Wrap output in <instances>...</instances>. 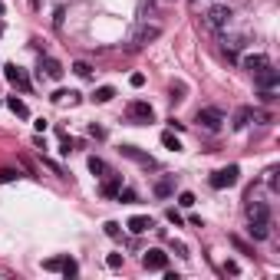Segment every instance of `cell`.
<instances>
[{
	"label": "cell",
	"instance_id": "obj_31",
	"mask_svg": "<svg viewBox=\"0 0 280 280\" xmlns=\"http://www.w3.org/2000/svg\"><path fill=\"white\" fill-rule=\"evenodd\" d=\"M116 198H119V201H125V205H129V201H135V194H132V191H122V188H119V194H116Z\"/></svg>",
	"mask_w": 280,
	"mask_h": 280
},
{
	"label": "cell",
	"instance_id": "obj_4",
	"mask_svg": "<svg viewBox=\"0 0 280 280\" xmlns=\"http://www.w3.org/2000/svg\"><path fill=\"white\" fill-rule=\"evenodd\" d=\"M194 122H198L201 129H208V132H221L224 112L221 109H198V119H194Z\"/></svg>",
	"mask_w": 280,
	"mask_h": 280
},
{
	"label": "cell",
	"instance_id": "obj_21",
	"mask_svg": "<svg viewBox=\"0 0 280 280\" xmlns=\"http://www.w3.org/2000/svg\"><path fill=\"white\" fill-rule=\"evenodd\" d=\"M172 191H175V181H172V178H162V181L155 185V194H158V198H168Z\"/></svg>",
	"mask_w": 280,
	"mask_h": 280
},
{
	"label": "cell",
	"instance_id": "obj_5",
	"mask_svg": "<svg viewBox=\"0 0 280 280\" xmlns=\"http://www.w3.org/2000/svg\"><path fill=\"white\" fill-rule=\"evenodd\" d=\"M254 82L264 89V93H274V86L280 82V73H277L274 66H264L261 73H254Z\"/></svg>",
	"mask_w": 280,
	"mask_h": 280
},
{
	"label": "cell",
	"instance_id": "obj_24",
	"mask_svg": "<svg viewBox=\"0 0 280 280\" xmlns=\"http://www.w3.org/2000/svg\"><path fill=\"white\" fill-rule=\"evenodd\" d=\"M178 205H181V208H191V205H194V194H191V191H181V194H178Z\"/></svg>",
	"mask_w": 280,
	"mask_h": 280
},
{
	"label": "cell",
	"instance_id": "obj_18",
	"mask_svg": "<svg viewBox=\"0 0 280 280\" xmlns=\"http://www.w3.org/2000/svg\"><path fill=\"white\" fill-rule=\"evenodd\" d=\"M162 145H165L168 152H181V138L172 135V132H162Z\"/></svg>",
	"mask_w": 280,
	"mask_h": 280
},
{
	"label": "cell",
	"instance_id": "obj_25",
	"mask_svg": "<svg viewBox=\"0 0 280 280\" xmlns=\"http://www.w3.org/2000/svg\"><path fill=\"white\" fill-rule=\"evenodd\" d=\"M106 234L109 237H122V228H119L116 221H106Z\"/></svg>",
	"mask_w": 280,
	"mask_h": 280
},
{
	"label": "cell",
	"instance_id": "obj_27",
	"mask_svg": "<svg viewBox=\"0 0 280 280\" xmlns=\"http://www.w3.org/2000/svg\"><path fill=\"white\" fill-rule=\"evenodd\" d=\"M224 274L237 277V274H241V264H237V261H228V264H224Z\"/></svg>",
	"mask_w": 280,
	"mask_h": 280
},
{
	"label": "cell",
	"instance_id": "obj_19",
	"mask_svg": "<svg viewBox=\"0 0 280 280\" xmlns=\"http://www.w3.org/2000/svg\"><path fill=\"white\" fill-rule=\"evenodd\" d=\"M60 270H63L66 277H76V274H79V264H76L73 257H63V261H60Z\"/></svg>",
	"mask_w": 280,
	"mask_h": 280
},
{
	"label": "cell",
	"instance_id": "obj_33",
	"mask_svg": "<svg viewBox=\"0 0 280 280\" xmlns=\"http://www.w3.org/2000/svg\"><path fill=\"white\" fill-rule=\"evenodd\" d=\"M0 17H4V0H0Z\"/></svg>",
	"mask_w": 280,
	"mask_h": 280
},
{
	"label": "cell",
	"instance_id": "obj_15",
	"mask_svg": "<svg viewBox=\"0 0 280 280\" xmlns=\"http://www.w3.org/2000/svg\"><path fill=\"white\" fill-rule=\"evenodd\" d=\"M40 69H46V76H50V79H60V76H63V66L53 60V56H46V60H43V66H40Z\"/></svg>",
	"mask_w": 280,
	"mask_h": 280
},
{
	"label": "cell",
	"instance_id": "obj_10",
	"mask_svg": "<svg viewBox=\"0 0 280 280\" xmlns=\"http://www.w3.org/2000/svg\"><path fill=\"white\" fill-rule=\"evenodd\" d=\"M264 66H270V60H267L264 53H250V56H244V69H247L250 76H254V73H261Z\"/></svg>",
	"mask_w": 280,
	"mask_h": 280
},
{
	"label": "cell",
	"instance_id": "obj_22",
	"mask_svg": "<svg viewBox=\"0 0 280 280\" xmlns=\"http://www.w3.org/2000/svg\"><path fill=\"white\" fill-rule=\"evenodd\" d=\"M112 96H116V89H112V86H99V89H96V96H93V99H96V102H109Z\"/></svg>",
	"mask_w": 280,
	"mask_h": 280
},
{
	"label": "cell",
	"instance_id": "obj_2",
	"mask_svg": "<svg viewBox=\"0 0 280 280\" xmlns=\"http://www.w3.org/2000/svg\"><path fill=\"white\" fill-rule=\"evenodd\" d=\"M231 17H234V10L224 7V4H218V7H211V10L205 13V23L211 26V30H224V26L231 23Z\"/></svg>",
	"mask_w": 280,
	"mask_h": 280
},
{
	"label": "cell",
	"instance_id": "obj_20",
	"mask_svg": "<svg viewBox=\"0 0 280 280\" xmlns=\"http://www.w3.org/2000/svg\"><path fill=\"white\" fill-rule=\"evenodd\" d=\"M53 102H69V106H76V102H79V93H66V89H60V93H53Z\"/></svg>",
	"mask_w": 280,
	"mask_h": 280
},
{
	"label": "cell",
	"instance_id": "obj_9",
	"mask_svg": "<svg viewBox=\"0 0 280 280\" xmlns=\"http://www.w3.org/2000/svg\"><path fill=\"white\" fill-rule=\"evenodd\" d=\"M125 228H129L132 234H145V231H152V228H155V221H152L149 214H132V218L125 221Z\"/></svg>",
	"mask_w": 280,
	"mask_h": 280
},
{
	"label": "cell",
	"instance_id": "obj_23",
	"mask_svg": "<svg viewBox=\"0 0 280 280\" xmlns=\"http://www.w3.org/2000/svg\"><path fill=\"white\" fill-rule=\"evenodd\" d=\"M73 73H76V76H82V79H89V76H93V66L79 60V63H73Z\"/></svg>",
	"mask_w": 280,
	"mask_h": 280
},
{
	"label": "cell",
	"instance_id": "obj_30",
	"mask_svg": "<svg viewBox=\"0 0 280 280\" xmlns=\"http://www.w3.org/2000/svg\"><path fill=\"white\" fill-rule=\"evenodd\" d=\"M231 244H234V247H237V250H244V254H250V247H247V244H244V241H241V237H231ZM250 257H254V254H250Z\"/></svg>",
	"mask_w": 280,
	"mask_h": 280
},
{
	"label": "cell",
	"instance_id": "obj_12",
	"mask_svg": "<svg viewBox=\"0 0 280 280\" xmlns=\"http://www.w3.org/2000/svg\"><path fill=\"white\" fill-rule=\"evenodd\" d=\"M158 26H142V30L135 33V46H145V43H152V40H158Z\"/></svg>",
	"mask_w": 280,
	"mask_h": 280
},
{
	"label": "cell",
	"instance_id": "obj_3",
	"mask_svg": "<svg viewBox=\"0 0 280 280\" xmlns=\"http://www.w3.org/2000/svg\"><path fill=\"white\" fill-rule=\"evenodd\" d=\"M237 178H241V168L237 165H228V168H218V172L211 175V188H231V185H237Z\"/></svg>",
	"mask_w": 280,
	"mask_h": 280
},
{
	"label": "cell",
	"instance_id": "obj_1",
	"mask_svg": "<svg viewBox=\"0 0 280 280\" xmlns=\"http://www.w3.org/2000/svg\"><path fill=\"white\" fill-rule=\"evenodd\" d=\"M247 234L254 237V241L270 237V208L264 205V201H254V205L247 208Z\"/></svg>",
	"mask_w": 280,
	"mask_h": 280
},
{
	"label": "cell",
	"instance_id": "obj_16",
	"mask_svg": "<svg viewBox=\"0 0 280 280\" xmlns=\"http://www.w3.org/2000/svg\"><path fill=\"white\" fill-rule=\"evenodd\" d=\"M122 155L135 158V162H142V165H152V158H149V155H142V152H138L135 145H122Z\"/></svg>",
	"mask_w": 280,
	"mask_h": 280
},
{
	"label": "cell",
	"instance_id": "obj_34",
	"mask_svg": "<svg viewBox=\"0 0 280 280\" xmlns=\"http://www.w3.org/2000/svg\"><path fill=\"white\" fill-rule=\"evenodd\" d=\"M188 4H198V0H188Z\"/></svg>",
	"mask_w": 280,
	"mask_h": 280
},
{
	"label": "cell",
	"instance_id": "obj_26",
	"mask_svg": "<svg viewBox=\"0 0 280 280\" xmlns=\"http://www.w3.org/2000/svg\"><path fill=\"white\" fill-rule=\"evenodd\" d=\"M13 178H17L13 168H0V185H7V181H13Z\"/></svg>",
	"mask_w": 280,
	"mask_h": 280
},
{
	"label": "cell",
	"instance_id": "obj_11",
	"mask_svg": "<svg viewBox=\"0 0 280 280\" xmlns=\"http://www.w3.org/2000/svg\"><path fill=\"white\" fill-rule=\"evenodd\" d=\"M7 109H10L13 116H20V119H30V106H26L23 99H17V96H7Z\"/></svg>",
	"mask_w": 280,
	"mask_h": 280
},
{
	"label": "cell",
	"instance_id": "obj_7",
	"mask_svg": "<svg viewBox=\"0 0 280 280\" xmlns=\"http://www.w3.org/2000/svg\"><path fill=\"white\" fill-rule=\"evenodd\" d=\"M142 267H145V270H165V267H168V254H165V250H158V247L145 250Z\"/></svg>",
	"mask_w": 280,
	"mask_h": 280
},
{
	"label": "cell",
	"instance_id": "obj_8",
	"mask_svg": "<svg viewBox=\"0 0 280 280\" xmlns=\"http://www.w3.org/2000/svg\"><path fill=\"white\" fill-rule=\"evenodd\" d=\"M4 76H7V82H13L17 89L30 93V79H26V73H23V69H17V66H4Z\"/></svg>",
	"mask_w": 280,
	"mask_h": 280
},
{
	"label": "cell",
	"instance_id": "obj_13",
	"mask_svg": "<svg viewBox=\"0 0 280 280\" xmlns=\"http://www.w3.org/2000/svg\"><path fill=\"white\" fill-rule=\"evenodd\" d=\"M250 119H254V109H250V106H241V109L234 112V129H247Z\"/></svg>",
	"mask_w": 280,
	"mask_h": 280
},
{
	"label": "cell",
	"instance_id": "obj_28",
	"mask_svg": "<svg viewBox=\"0 0 280 280\" xmlns=\"http://www.w3.org/2000/svg\"><path fill=\"white\" fill-rule=\"evenodd\" d=\"M106 264H109L112 270H119V267H122V254H109V257H106Z\"/></svg>",
	"mask_w": 280,
	"mask_h": 280
},
{
	"label": "cell",
	"instance_id": "obj_32",
	"mask_svg": "<svg viewBox=\"0 0 280 280\" xmlns=\"http://www.w3.org/2000/svg\"><path fill=\"white\" fill-rule=\"evenodd\" d=\"M165 218H168V221H172V224H175V228H178V224H181V214H178V211H175V208H172V211H168V214H165Z\"/></svg>",
	"mask_w": 280,
	"mask_h": 280
},
{
	"label": "cell",
	"instance_id": "obj_6",
	"mask_svg": "<svg viewBox=\"0 0 280 280\" xmlns=\"http://www.w3.org/2000/svg\"><path fill=\"white\" fill-rule=\"evenodd\" d=\"M129 119L132 122H152V119H155V109H152L149 102L135 99V102H129Z\"/></svg>",
	"mask_w": 280,
	"mask_h": 280
},
{
	"label": "cell",
	"instance_id": "obj_29",
	"mask_svg": "<svg viewBox=\"0 0 280 280\" xmlns=\"http://www.w3.org/2000/svg\"><path fill=\"white\" fill-rule=\"evenodd\" d=\"M129 82H132L135 89H142V86H145V76H142V73H132V76H129Z\"/></svg>",
	"mask_w": 280,
	"mask_h": 280
},
{
	"label": "cell",
	"instance_id": "obj_17",
	"mask_svg": "<svg viewBox=\"0 0 280 280\" xmlns=\"http://www.w3.org/2000/svg\"><path fill=\"white\" fill-rule=\"evenodd\" d=\"M89 172H93L96 175V178H106V175H109V168H106V162H102V158H89Z\"/></svg>",
	"mask_w": 280,
	"mask_h": 280
},
{
	"label": "cell",
	"instance_id": "obj_14",
	"mask_svg": "<svg viewBox=\"0 0 280 280\" xmlns=\"http://www.w3.org/2000/svg\"><path fill=\"white\" fill-rule=\"evenodd\" d=\"M119 188H122V175H112V172H109L106 185H102V194H106V198H116Z\"/></svg>",
	"mask_w": 280,
	"mask_h": 280
}]
</instances>
